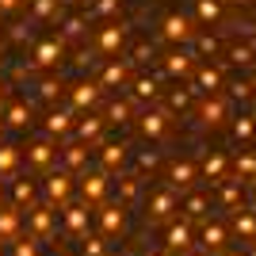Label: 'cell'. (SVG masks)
<instances>
[{"mask_svg":"<svg viewBox=\"0 0 256 256\" xmlns=\"http://www.w3.org/2000/svg\"><path fill=\"white\" fill-rule=\"evenodd\" d=\"M214 256H241V252H214Z\"/></svg>","mask_w":256,"mask_h":256,"instance_id":"obj_1","label":"cell"},{"mask_svg":"<svg viewBox=\"0 0 256 256\" xmlns=\"http://www.w3.org/2000/svg\"><path fill=\"white\" fill-rule=\"evenodd\" d=\"M252 256H256V248H252Z\"/></svg>","mask_w":256,"mask_h":256,"instance_id":"obj_2","label":"cell"}]
</instances>
